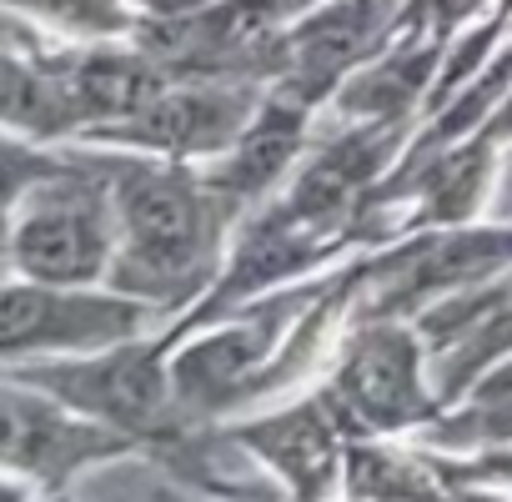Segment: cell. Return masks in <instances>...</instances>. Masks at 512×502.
Masks as SVG:
<instances>
[{"label": "cell", "instance_id": "1", "mask_svg": "<svg viewBox=\"0 0 512 502\" xmlns=\"http://www.w3.org/2000/svg\"><path fill=\"white\" fill-rule=\"evenodd\" d=\"M121 246L111 262L116 297L171 307L206 287L216 262V196L171 166H126L116 176Z\"/></svg>", "mask_w": 512, "mask_h": 502}, {"label": "cell", "instance_id": "2", "mask_svg": "<svg viewBox=\"0 0 512 502\" xmlns=\"http://www.w3.org/2000/svg\"><path fill=\"white\" fill-rule=\"evenodd\" d=\"M116 246H121V226H116L111 191L96 176L66 166L16 206V221L6 231V262L26 282L91 287L111 277Z\"/></svg>", "mask_w": 512, "mask_h": 502}, {"label": "cell", "instance_id": "3", "mask_svg": "<svg viewBox=\"0 0 512 502\" xmlns=\"http://www.w3.org/2000/svg\"><path fill=\"white\" fill-rule=\"evenodd\" d=\"M21 382L116 437L161 432L176 407L171 367L146 342H121L81 362H36L21 372Z\"/></svg>", "mask_w": 512, "mask_h": 502}, {"label": "cell", "instance_id": "4", "mask_svg": "<svg viewBox=\"0 0 512 502\" xmlns=\"http://www.w3.org/2000/svg\"><path fill=\"white\" fill-rule=\"evenodd\" d=\"M151 307L91 287L0 282V362L46 352H106L141 332Z\"/></svg>", "mask_w": 512, "mask_h": 502}, {"label": "cell", "instance_id": "5", "mask_svg": "<svg viewBox=\"0 0 512 502\" xmlns=\"http://www.w3.org/2000/svg\"><path fill=\"white\" fill-rule=\"evenodd\" d=\"M332 402L362 432H397V427L432 417L437 402L422 382L417 337L397 322H367L342 357Z\"/></svg>", "mask_w": 512, "mask_h": 502}, {"label": "cell", "instance_id": "6", "mask_svg": "<svg viewBox=\"0 0 512 502\" xmlns=\"http://www.w3.org/2000/svg\"><path fill=\"white\" fill-rule=\"evenodd\" d=\"M512 267V231H442L412 241L382 267H372V322H392L397 312L427 307L432 297H457L487 287Z\"/></svg>", "mask_w": 512, "mask_h": 502}, {"label": "cell", "instance_id": "7", "mask_svg": "<svg viewBox=\"0 0 512 502\" xmlns=\"http://www.w3.org/2000/svg\"><path fill=\"white\" fill-rule=\"evenodd\" d=\"M126 437L76 417L56 397L36 387H0V467L41 477V482H66L71 472L121 452Z\"/></svg>", "mask_w": 512, "mask_h": 502}, {"label": "cell", "instance_id": "8", "mask_svg": "<svg viewBox=\"0 0 512 502\" xmlns=\"http://www.w3.org/2000/svg\"><path fill=\"white\" fill-rule=\"evenodd\" d=\"M246 126H251L246 96L216 91V86H191V91H166V96H156V101H151L141 116H131V121L101 126V136L131 141V146H146V151L191 156V151L236 146Z\"/></svg>", "mask_w": 512, "mask_h": 502}, {"label": "cell", "instance_id": "9", "mask_svg": "<svg viewBox=\"0 0 512 502\" xmlns=\"http://www.w3.org/2000/svg\"><path fill=\"white\" fill-rule=\"evenodd\" d=\"M282 327V307H267L256 317H241L201 342H191L176 362H171V392L186 407H221L231 402L256 372H262L272 342Z\"/></svg>", "mask_w": 512, "mask_h": 502}, {"label": "cell", "instance_id": "10", "mask_svg": "<svg viewBox=\"0 0 512 502\" xmlns=\"http://www.w3.org/2000/svg\"><path fill=\"white\" fill-rule=\"evenodd\" d=\"M241 442L251 452H262L302 497H322V487L337 472L342 457V427H337V402H302L287 407L267 422L241 427Z\"/></svg>", "mask_w": 512, "mask_h": 502}, {"label": "cell", "instance_id": "11", "mask_svg": "<svg viewBox=\"0 0 512 502\" xmlns=\"http://www.w3.org/2000/svg\"><path fill=\"white\" fill-rule=\"evenodd\" d=\"M76 121H131L156 96H166V71L151 56L131 51H91L61 71H51Z\"/></svg>", "mask_w": 512, "mask_h": 502}, {"label": "cell", "instance_id": "12", "mask_svg": "<svg viewBox=\"0 0 512 502\" xmlns=\"http://www.w3.org/2000/svg\"><path fill=\"white\" fill-rule=\"evenodd\" d=\"M377 31H382V0H337V6L317 11L302 31H292L287 61H292V81L302 86V96L352 71V61L377 41Z\"/></svg>", "mask_w": 512, "mask_h": 502}, {"label": "cell", "instance_id": "13", "mask_svg": "<svg viewBox=\"0 0 512 502\" xmlns=\"http://www.w3.org/2000/svg\"><path fill=\"white\" fill-rule=\"evenodd\" d=\"M302 146V106L292 101H272L251 116V126L241 131V141L231 146L226 166L211 176V191L226 196V201H241V196H262L297 156Z\"/></svg>", "mask_w": 512, "mask_h": 502}, {"label": "cell", "instance_id": "14", "mask_svg": "<svg viewBox=\"0 0 512 502\" xmlns=\"http://www.w3.org/2000/svg\"><path fill=\"white\" fill-rule=\"evenodd\" d=\"M377 166H382V136H377V131L347 136L342 146H332L327 156H317V161L302 171V181H297V191L287 196L282 211H287L292 221H302V226L327 231V226L357 201V191L372 181Z\"/></svg>", "mask_w": 512, "mask_h": 502}, {"label": "cell", "instance_id": "15", "mask_svg": "<svg viewBox=\"0 0 512 502\" xmlns=\"http://www.w3.org/2000/svg\"><path fill=\"white\" fill-rule=\"evenodd\" d=\"M432 477L412 462H397L387 452H357L352 457V492L367 502H437L442 492L427 487Z\"/></svg>", "mask_w": 512, "mask_h": 502}, {"label": "cell", "instance_id": "16", "mask_svg": "<svg viewBox=\"0 0 512 502\" xmlns=\"http://www.w3.org/2000/svg\"><path fill=\"white\" fill-rule=\"evenodd\" d=\"M16 11H31L71 36H111V31H126V11L121 0H6Z\"/></svg>", "mask_w": 512, "mask_h": 502}, {"label": "cell", "instance_id": "17", "mask_svg": "<svg viewBox=\"0 0 512 502\" xmlns=\"http://www.w3.org/2000/svg\"><path fill=\"white\" fill-rule=\"evenodd\" d=\"M61 171H66L61 161H46V156H36L31 146H16V141L0 136V216L16 211L41 181H51V176H61Z\"/></svg>", "mask_w": 512, "mask_h": 502}, {"label": "cell", "instance_id": "18", "mask_svg": "<svg viewBox=\"0 0 512 502\" xmlns=\"http://www.w3.org/2000/svg\"><path fill=\"white\" fill-rule=\"evenodd\" d=\"M447 442H507L512 447V402H467L442 422Z\"/></svg>", "mask_w": 512, "mask_h": 502}, {"label": "cell", "instance_id": "19", "mask_svg": "<svg viewBox=\"0 0 512 502\" xmlns=\"http://www.w3.org/2000/svg\"><path fill=\"white\" fill-rule=\"evenodd\" d=\"M472 402H512V357L497 362V367L472 387Z\"/></svg>", "mask_w": 512, "mask_h": 502}, {"label": "cell", "instance_id": "20", "mask_svg": "<svg viewBox=\"0 0 512 502\" xmlns=\"http://www.w3.org/2000/svg\"><path fill=\"white\" fill-rule=\"evenodd\" d=\"M422 6L432 11V21L437 26H452V21H462V16H472L482 0H422Z\"/></svg>", "mask_w": 512, "mask_h": 502}, {"label": "cell", "instance_id": "21", "mask_svg": "<svg viewBox=\"0 0 512 502\" xmlns=\"http://www.w3.org/2000/svg\"><path fill=\"white\" fill-rule=\"evenodd\" d=\"M492 131H497V136H512V96H507V106H502V116H497Z\"/></svg>", "mask_w": 512, "mask_h": 502}, {"label": "cell", "instance_id": "22", "mask_svg": "<svg viewBox=\"0 0 512 502\" xmlns=\"http://www.w3.org/2000/svg\"><path fill=\"white\" fill-rule=\"evenodd\" d=\"M302 6H317V0H272V11L287 16V11H302Z\"/></svg>", "mask_w": 512, "mask_h": 502}, {"label": "cell", "instance_id": "23", "mask_svg": "<svg viewBox=\"0 0 512 502\" xmlns=\"http://www.w3.org/2000/svg\"><path fill=\"white\" fill-rule=\"evenodd\" d=\"M0 502H16V492H6V487H0Z\"/></svg>", "mask_w": 512, "mask_h": 502}, {"label": "cell", "instance_id": "24", "mask_svg": "<svg viewBox=\"0 0 512 502\" xmlns=\"http://www.w3.org/2000/svg\"><path fill=\"white\" fill-rule=\"evenodd\" d=\"M0 257H6V236H0Z\"/></svg>", "mask_w": 512, "mask_h": 502}]
</instances>
